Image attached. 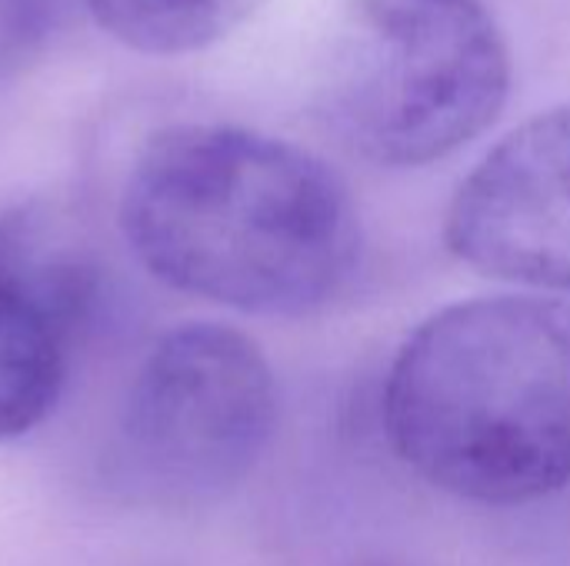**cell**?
Wrapping results in <instances>:
<instances>
[{
    "mask_svg": "<svg viewBox=\"0 0 570 566\" xmlns=\"http://www.w3.org/2000/svg\"><path fill=\"white\" fill-rule=\"evenodd\" d=\"M120 230L167 287L274 317L334 300L361 254L354 200L324 160L227 123L154 133L127 173Z\"/></svg>",
    "mask_w": 570,
    "mask_h": 566,
    "instance_id": "obj_1",
    "label": "cell"
},
{
    "mask_svg": "<svg viewBox=\"0 0 570 566\" xmlns=\"http://www.w3.org/2000/svg\"><path fill=\"white\" fill-rule=\"evenodd\" d=\"M384 430L431 487L514 507L570 484V304L484 297L421 324L391 364Z\"/></svg>",
    "mask_w": 570,
    "mask_h": 566,
    "instance_id": "obj_2",
    "label": "cell"
},
{
    "mask_svg": "<svg viewBox=\"0 0 570 566\" xmlns=\"http://www.w3.org/2000/svg\"><path fill=\"white\" fill-rule=\"evenodd\" d=\"M508 90V43L481 0H347L321 100L351 153L424 167L484 133Z\"/></svg>",
    "mask_w": 570,
    "mask_h": 566,
    "instance_id": "obj_3",
    "label": "cell"
},
{
    "mask_svg": "<svg viewBox=\"0 0 570 566\" xmlns=\"http://www.w3.org/2000/svg\"><path fill=\"white\" fill-rule=\"evenodd\" d=\"M274 420V374L250 337L224 324L174 327L127 387L114 440L117 480L144 504H210L257 467Z\"/></svg>",
    "mask_w": 570,
    "mask_h": 566,
    "instance_id": "obj_4",
    "label": "cell"
},
{
    "mask_svg": "<svg viewBox=\"0 0 570 566\" xmlns=\"http://www.w3.org/2000/svg\"><path fill=\"white\" fill-rule=\"evenodd\" d=\"M94 297V267L73 227L43 203L0 214V444L27 437L57 407Z\"/></svg>",
    "mask_w": 570,
    "mask_h": 566,
    "instance_id": "obj_5",
    "label": "cell"
},
{
    "mask_svg": "<svg viewBox=\"0 0 570 566\" xmlns=\"http://www.w3.org/2000/svg\"><path fill=\"white\" fill-rule=\"evenodd\" d=\"M448 247L531 287H570V103L511 130L458 187Z\"/></svg>",
    "mask_w": 570,
    "mask_h": 566,
    "instance_id": "obj_6",
    "label": "cell"
},
{
    "mask_svg": "<svg viewBox=\"0 0 570 566\" xmlns=\"http://www.w3.org/2000/svg\"><path fill=\"white\" fill-rule=\"evenodd\" d=\"M87 7L124 47L150 57H180L230 37L264 0H87Z\"/></svg>",
    "mask_w": 570,
    "mask_h": 566,
    "instance_id": "obj_7",
    "label": "cell"
},
{
    "mask_svg": "<svg viewBox=\"0 0 570 566\" xmlns=\"http://www.w3.org/2000/svg\"><path fill=\"white\" fill-rule=\"evenodd\" d=\"M63 0H0V80L33 67L60 23Z\"/></svg>",
    "mask_w": 570,
    "mask_h": 566,
    "instance_id": "obj_8",
    "label": "cell"
}]
</instances>
